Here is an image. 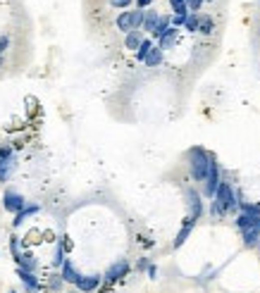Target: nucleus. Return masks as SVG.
<instances>
[{
  "label": "nucleus",
  "mask_w": 260,
  "mask_h": 293,
  "mask_svg": "<svg viewBox=\"0 0 260 293\" xmlns=\"http://www.w3.org/2000/svg\"><path fill=\"white\" fill-rule=\"evenodd\" d=\"M153 48H155V43H153L151 38H143L141 48L136 50V60H139V62H146V57H148V53H151Z\"/></svg>",
  "instance_id": "nucleus-19"
},
{
  "label": "nucleus",
  "mask_w": 260,
  "mask_h": 293,
  "mask_svg": "<svg viewBox=\"0 0 260 293\" xmlns=\"http://www.w3.org/2000/svg\"><path fill=\"white\" fill-rule=\"evenodd\" d=\"M12 293H14V291H12Z\"/></svg>",
  "instance_id": "nucleus-39"
},
{
  "label": "nucleus",
  "mask_w": 260,
  "mask_h": 293,
  "mask_svg": "<svg viewBox=\"0 0 260 293\" xmlns=\"http://www.w3.org/2000/svg\"><path fill=\"white\" fill-rule=\"evenodd\" d=\"M151 2L153 0H136V5H139V7H151Z\"/></svg>",
  "instance_id": "nucleus-36"
},
{
  "label": "nucleus",
  "mask_w": 260,
  "mask_h": 293,
  "mask_svg": "<svg viewBox=\"0 0 260 293\" xmlns=\"http://www.w3.org/2000/svg\"><path fill=\"white\" fill-rule=\"evenodd\" d=\"M186 203H189V219L198 222L201 215H203V200H201V193L196 188H186Z\"/></svg>",
  "instance_id": "nucleus-5"
},
{
  "label": "nucleus",
  "mask_w": 260,
  "mask_h": 293,
  "mask_svg": "<svg viewBox=\"0 0 260 293\" xmlns=\"http://www.w3.org/2000/svg\"><path fill=\"white\" fill-rule=\"evenodd\" d=\"M143 17L146 12L143 10H127L122 12L117 17V29L124 33H131V31H139V26H143Z\"/></svg>",
  "instance_id": "nucleus-2"
},
{
  "label": "nucleus",
  "mask_w": 260,
  "mask_h": 293,
  "mask_svg": "<svg viewBox=\"0 0 260 293\" xmlns=\"http://www.w3.org/2000/svg\"><path fill=\"white\" fill-rule=\"evenodd\" d=\"M141 43H143L141 31H131V33H127V38H124V45H127L129 50H139Z\"/></svg>",
  "instance_id": "nucleus-15"
},
{
  "label": "nucleus",
  "mask_w": 260,
  "mask_h": 293,
  "mask_svg": "<svg viewBox=\"0 0 260 293\" xmlns=\"http://www.w3.org/2000/svg\"><path fill=\"white\" fill-rule=\"evenodd\" d=\"M148 267H151V265H148V260H146V258H141V260L136 262V270H148Z\"/></svg>",
  "instance_id": "nucleus-33"
},
{
  "label": "nucleus",
  "mask_w": 260,
  "mask_h": 293,
  "mask_svg": "<svg viewBox=\"0 0 260 293\" xmlns=\"http://www.w3.org/2000/svg\"><path fill=\"white\" fill-rule=\"evenodd\" d=\"M203 2H206V0H186V5H189V10H191V12H196L201 5H203Z\"/></svg>",
  "instance_id": "nucleus-30"
},
{
  "label": "nucleus",
  "mask_w": 260,
  "mask_h": 293,
  "mask_svg": "<svg viewBox=\"0 0 260 293\" xmlns=\"http://www.w3.org/2000/svg\"><path fill=\"white\" fill-rule=\"evenodd\" d=\"M170 5H172L174 14H179V17H189V5H186V0H170Z\"/></svg>",
  "instance_id": "nucleus-22"
},
{
  "label": "nucleus",
  "mask_w": 260,
  "mask_h": 293,
  "mask_svg": "<svg viewBox=\"0 0 260 293\" xmlns=\"http://www.w3.org/2000/svg\"><path fill=\"white\" fill-rule=\"evenodd\" d=\"M172 29V19L170 17H160V22H158V26H155V31H153V36L155 38H160L165 31H170Z\"/></svg>",
  "instance_id": "nucleus-20"
},
{
  "label": "nucleus",
  "mask_w": 260,
  "mask_h": 293,
  "mask_svg": "<svg viewBox=\"0 0 260 293\" xmlns=\"http://www.w3.org/2000/svg\"><path fill=\"white\" fill-rule=\"evenodd\" d=\"M33 212H38V207H36V205H26L24 210H19V212H17V217H14V222H12V224H14V227H19L24 219L29 217V215H33Z\"/></svg>",
  "instance_id": "nucleus-21"
},
{
  "label": "nucleus",
  "mask_w": 260,
  "mask_h": 293,
  "mask_svg": "<svg viewBox=\"0 0 260 293\" xmlns=\"http://www.w3.org/2000/svg\"><path fill=\"white\" fill-rule=\"evenodd\" d=\"M186 29H189V31H198V29H201V17H198V14H189V17H186V24H184Z\"/></svg>",
  "instance_id": "nucleus-25"
},
{
  "label": "nucleus",
  "mask_w": 260,
  "mask_h": 293,
  "mask_svg": "<svg viewBox=\"0 0 260 293\" xmlns=\"http://www.w3.org/2000/svg\"><path fill=\"white\" fill-rule=\"evenodd\" d=\"M210 152L206 148H201V146H196L189 150V164H191V176H194V181H206L208 176V167H210Z\"/></svg>",
  "instance_id": "nucleus-1"
},
{
  "label": "nucleus",
  "mask_w": 260,
  "mask_h": 293,
  "mask_svg": "<svg viewBox=\"0 0 260 293\" xmlns=\"http://www.w3.org/2000/svg\"><path fill=\"white\" fill-rule=\"evenodd\" d=\"M194 227H196V222H194V219H189V217H186V222L182 224V229H179V234H177V239H174V248L184 246V241L189 239V234L194 231Z\"/></svg>",
  "instance_id": "nucleus-9"
},
{
  "label": "nucleus",
  "mask_w": 260,
  "mask_h": 293,
  "mask_svg": "<svg viewBox=\"0 0 260 293\" xmlns=\"http://www.w3.org/2000/svg\"><path fill=\"white\" fill-rule=\"evenodd\" d=\"M213 200H217L220 205L227 210V212H234V210L239 207V203H241V200L237 198V193H234L232 184H227V181H222V184H220V188H217V193H215Z\"/></svg>",
  "instance_id": "nucleus-3"
},
{
  "label": "nucleus",
  "mask_w": 260,
  "mask_h": 293,
  "mask_svg": "<svg viewBox=\"0 0 260 293\" xmlns=\"http://www.w3.org/2000/svg\"><path fill=\"white\" fill-rule=\"evenodd\" d=\"M237 227L241 231H249L253 227H260V217H253V215H246V212H241L237 217Z\"/></svg>",
  "instance_id": "nucleus-10"
},
{
  "label": "nucleus",
  "mask_w": 260,
  "mask_h": 293,
  "mask_svg": "<svg viewBox=\"0 0 260 293\" xmlns=\"http://www.w3.org/2000/svg\"><path fill=\"white\" fill-rule=\"evenodd\" d=\"M17 265H19V267H24V270H33V267H36V260H33L31 255H29V253H24V255H19V258H17Z\"/></svg>",
  "instance_id": "nucleus-24"
},
{
  "label": "nucleus",
  "mask_w": 260,
  "mask_h": 293,
  "mask_svg": "<svg viewBox=\"0 0 260 293\" xmlns=\"http://www.w3.org/2000/svg\"><path fill=\"white\" fill-rule=\"evenodd\" d=\"M110 5H112V7H129L131 0H110Z\"/></svg>",
  "instance_id": "nucleus-31"
},
{
  "label": "nucleus",
  "mask_w": 260,
  "mask_h": 293,
  "mask_svg": "<svg viewBox=\"0 0 260 293\" xmlns=\"http://www.w3.org/2000/svg\"><path fill=\"white\" fill-rule=\"evenodd\" d=\"M160 62H163V48H158V45H155L151 53H148V57H146V62H143V65L146 67H158Z\"/></svg>",
  "instance_id": "nucleus-16"
},
{
  "label": "nucleus",
  "mask_w": 260,
  "mask_h": 293,
  "mask_svg": "<svg viewBox=\"0 0 260 293\" xmlns=\"http://www.w3.org/2000/svg\"><path fill=\"white\" fill-rule=\"evenodd\" d=\"M10 248H12V258L17 260V258L22 255V253H19V241H17V236H12L10 239Z\"/></svg>",
  "instance_id": "nucleus-28"
},
{
  "label": "nucleus",
  "mask_w": 260,
  "mask_h": 293,
  "mask_svg": "<svg viewBox=\"0 0 260 293\" xmlns=\"http://www.w3.org/2000/svg\"><path fill=\"white\" fill-rule=\"evenodd\" d=\"M2 207L7 210V212H19V210H24V198L17 191H5V195H2Z\"/></svg>",
  "instance_id": "nucleus-7"
},
{
  "label": "nucleus",
  "mask_w": 260,
  "mask_h": 293,
  "mask_svg": "<svg viewBox=\"0 0 260 293\" xmlns=\"http://www.w3.org/2000/svg\"><path fill=\"white\" fill-rule=\"evenodd\" d=\"M220 184H222V179H220V164H217L215 155H213L210 157V167H208V176H206V181H203V193L208 198H215Z\"/></svg>",
  "instance_id": "nucleus-4"
},
{
  "label": "nucleus",
  "mask_w": 260,
  "mask_h": 293,
  "mask_svg": "<svg viewBox=\"0 0 260 293\" xmlns=\"http://www.w3.org/2000/svg\"><path fill=\"white\" fill-rule=\"evenodd\" d=\"M0 65H2V55H0Z\"/></svg>",
  "instance_id": "nucleus-37"
},
{
  "label": "nucleus",
  "mask_w": 260,
  "mask_h": 293,
  "mask_svg": "<svg viewBox=\"0 0 260 293\" xmlns=\"http://www.w3.org/2000/svg\"><path fill=\"white\" fill-rule=\"evenodd\" d=\"M244 243H246L249 248H253L256 243H260V227H253V229H249V231H244Z\"/></svg>",
  "instance_id": "nucleus-17"
},
{
  "label": "nucleus",
  "mask_w": 260,
  "mask_h": 293,
  "mask_svg": "<svg viewBox=\"0 0 260 293\" xmlns=\"http://www.w3.org/2000/svg\"><path fill=\"white\" fill-rule=\"evenodd\" d=\"M213 29H215L213 19H210V17H201V29H198V31L201 33H213Z\"/></svg>",
  "instance_id": "nucleus-27"
},
{
  "label": "nucleus",
  "mask_w": 260,
  "mask_h": 293,
  "mask_svg": "<svg viewBox=\"0 0 260 293\" xmlns=\"http://www.w3.org/2000/svg\"><path fill=\"white\" fill-rule=\"evenodd\" d=\"M60 262H65V248L62 246L55 248V265H60Z\"/></svg>",
  "instance_id": "nucleus-29"
},
{
  "label": "nucleus",
  "mask_w": 260,
  "mask_h": 293,
  "mask_svg": "<svg viewBox=\"0 0 260 293\" xmlns=\"http://www.w3.org/2000/svg\"><path fill=\"white\" fill-rule=\"evenodd\" d=\"M100 286V277L98 274H88V277H81L79 282H76V289L81 293H93Z\"/></svg>",
  "instance_id": "nucleus-8"
},
{
  "label": "nucleus",
  "mask_w": 260,
  "mask_h": 293,
  "mask_svg": "<svg viewBox=\"0 0 260 293\" xmlns=\"http://www.w3.org/2000/svg\"><path fill=\"white\" fill-rule=\"evenodd\" d=\"M81 279V274L74 270V265L69 260H65L62 262V282H67V284H76Z\"/></svg>",
  "instance_id": "nucleus-12"
},
{
  "label": "nucleus",
  "mask_w": 260,
  "mask_h": 293,
  "mask_svg": "<svg viewBox=\"0 0 260 293\" xmlns=\"http://www.w3.org/2000/svg\"><path fill=\"white\" fill-rule=\"evenodd\" d=\"M17 277H19V279L26 284V289H29V291H36V289H38V279L33 277V272H31V270L17 267Z\"/></svg>",
  "instance_id": "nucleus-11"
},
{
  "label": "nucleus",
  "mask_w": 260,
  "mask_h": 293,
  "mask_svg": "<svg viewBox=\"0 0 260 293\" xmlns=\"http://www.w3.org/2000/svg\"><path fill=\"white\" fill-rule=\"evenodd\" d=\"M148 277H153V279H155V277H158V267H155V265H151V267H148Z\"/></svg>",
  "instance_id": "nucleus-35"
},
{
  "label": "nucleus",
  "mask_w": 260,
  "mask_h": 293,
  "mask_svg": "<svg viewBox=\"0 0 260 293\" xmlns=\"http://www.w3.org/2000/svg\"><path fill=\"white\" fill-rule=\"evenodd\" d=\"M239 207H241V212H246V215L260 217V203H246V200H241V203H239Z\"/></svg>",
  "instance_id": "nucleus-23"
},
{
  "label": "nucleus",
  "mask_w": 260,
  "mask_h": 293,
  "mask_svg": "<svg viewBox=\"0 0 260 293\" xmlns=\"http://www.w3.org/2000/svg\"><path fill=\"white\" fill-rule=\"evenodd\" d=\"M158 22H160V14L155 10H146V17H143V26L141 29H146V31H155V26H158Z\"/></svg>",
  "instance_id": "nucleus-14"
},
{
  "label": "nucleus",
  "mask_w": 260,
  "mask_h": 293,
  "mask_svg": "<svg viewBox=\"0 0 260 293\" xmlns=\"http://www.w3.org/2000/svg\"><path fill=\"white\" fill-rule=\"evenodd\" d=\"M225 215H229V212H227V210H225L222 205H220L217 200H213V203H210V217L220 219V217H225Z\"/></svg>",
  "instance_id": "nucleus-26"
},
{
  "label": "nucleus",
  "mask_w": 260,
  "mask_h": 293,
  "mask_svg": "<svg viewBox=\"0 0 260 293\" xmlns=\"http://www.w3.org/2000/svg\"><path fill=\"white\" fill-rule=\"evenodd\" d=\"M258 246H260V243H258Z\"/></svg>",
  "instance_id": "nucleus-40"
},
{
  "label": "nucleus",
  "mask_w": 260,
  "mask_h": 293,
  "mask_svg": "<svg viewBox=\"0 0 260 293\" xmlns=\"http://www.w3.org/2000/svg\"><path fill=\"white\" fill-rule=\"evenodd\" d=\"M177 36H179V33H177V29H170V31H165L163 36H160V38H158V48H163V50H167V48H172L174 43H177Z\"/></svg>",
  "instance_id": "nucleus-13"
},
{
  "label": "nucleus",
  "mask_w": 260,
  "mask_h": 293,
  "mask_svg": "<svg viewBox=\"0 0 260 293\" xmlns=\"http://www.w3.org/2000/svg\"><path fill=\"white\" fill-rule=\"evenodd\" d=\"M7 43H10V38H7V36H0V53L7 48Z\"/></svg>",
  "instance_id": "nucleus-34"
},
{
  "label": "nucleus",
  "mask_w": 260,
  "mask_h": 293,
  "mask_svg": "<svg viewBox=\"0 0 260 293\" xmlns=\"http://www.w3.org/2000/svg\"><path fill=\"white\" fill-rule=\"evenodd\" d=\"M10 155H12L10 146H0V160H5V157H10Z\"/></svg>",
  "instance_id": "nucleus-32"
},
{
  "label": "nucleus",
  "mask_w": 260,
  "mask_h": 293,
  "mask_svg": "<svg viewBox=\"0 0 260 293\" xmlns=\"http://www.w3.org/2000/svg\"><path fill=\"white\" fill-rule=\"evenodd\" d=\"M12 167H14V155L5 157V160H0V181H5V179L10 176Z\"/></svg>",
  "instance_id": "nucleus-18"
},
{
  "label": "nucleus",
  "mask_w": 260,
  "mask_h": 293,
  "mask_svg": "<svg viewBox=\"0 0 260 293\" xmlns=\"http://www.w3.org/2000/svg\"><path fill=\"white\" fill-rule=\"evenodd\" d=\"M208 2H213V0H208Z\"/></svg>",
  "instance_id": "nucleus-38"
},
{
  "label": "nucleus",
  "mask_w": 260,
  "mask_h": 293,
  "mask_svg": "<svg viewBox=\"0 0 260 293\" xmlns=\"http://www.w3.org/2000/svg\"><path fill=\"white\" fill-rule=\"evenodd\" d=\"M129 262L127 260H117L115 265H110V270L105 272V282L112 284V282H119V279H124L127 274H129Z\"/></svg>",
  "instance_id": "nucleus-6"
}]
</instances>
